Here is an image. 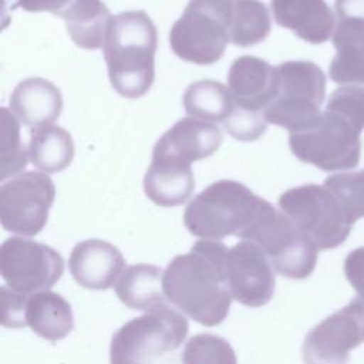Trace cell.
I'll list each match as a JSON object with an SVG mask.
<instances>
[{
  "mask_svg": "<svg viewBox=\"0 0 364 364\" xmlns=\"http://www.w3.org/2000/svg\"><path fill=\"white\" fill-rule=\"evenodd\" d=\"M230 41V0H191L169 33L172 51L193 64H213Z\"/></svg>",
  "mask_w": 364,
  "mask_h": 364,
  "instance_id": "obj_5",
  "label": "cell"
},
{
  "mask_svg": "<svg viewBox=\"0 0 364 364\" xmlns=\"http://www.w3.org/2000/svg\"><path fill=\"white\" fill-rule=\"evenodd\" d=\"M327 109L344 117L361 132L364 129V88L357 85L338 87L330 95Z\"/></svg>",
  "mask_w": 364,
  "mask_h": 364,
  "instance_id": "obj_30",
  "label": "cell"
},
{
  "mask_svg": "<svg viewBox=\"0 0 364 364\" xmlns=\"http://www.w3.org/2000/svg\"><path fill=\"white\" fill-rule=\"evenodd\" d=\"M193 189L195 179L191 164L169 156H152L144 178V191L148 199L159 206H178L191 198Z\"/></svg>",
  "mask_w": 364,
  "mask_h": 364,
  "instance_id": "obj_19",
  "label": "cell"
},
{
  "mask_svg": "<svg viewBox=\"0 0 364 364\" xmlns=\"http://www.w3.org/2000/svg\"><path fill=\"white\" fill-rule=\"evenodd\" d=\"M270 7L279 26L307 43H324L333 33L334 14L324 0H270Z\"/></svg>",
  "mask_w": 364,
  "mask_h": 364,
  "instance_id": "obj_17",
  "label": "cell"
},
{
  "mask_svg": "<svg viewBox=\"0 0 364 364\" xmlns=\"http://www.w3.org/2000/svg\"><path fill=\"white\" fill-rule=\"evenodd\" d=\"M183 364H237L232 346L215 334H196L189 338L182 354Z\"/></svg>",
  "mask_w": 364,
  "mask_h": 364,
  "instance_id": "obj_28",
  "label": "cell"
},
{
  "mask_svg": "<svg viewBox=\"0 0 364 364\" xmlns=\"http://www.w3.org/2000/svg\"><path fill=\"white\" fill-rule=\"evenodd\" d=\"M279 92L264 109L267 122L284 127L290 132L311 124L321 112L326 95V77L310 61H286L277 65Z\"/></svg>",
  "mask_w": 364,
  "mask_h": 364,
  "instance_id": "obj_9",
  "label": "cell"
},
{
  "mask_svg": "<svg viewBox=\"0 0 364 364\" xmlns=\"http://www.w3.org/2000/svg\"><path fill=\"white\" fill-rule=\"evenodd\" d=\"M222 144L220 129L208 121L182 118L155 144L152 156H169L191 164L212 155Z\"/></svg>",
  "mask_w": 364,
  "mask_h": 364,
  "instance_id": "obj_16",
  "label": "cell"
},
{
  "mask_svg": "<svg viewBox=\"0 0 364 364\" xmlns=\"http://www.w3.org/2000/svg\"><path fill=\"white\" fill-rule=\"evenodd\" d=\"M156 28L141 10L112 17L102 46L112 88L122 97L139 98L155 78Z\"/></svg>",
  "mask_w": 364,
  "mask_h": 364,
  "instance_id": "obj_2",
  "label": "cell"
},
{
  "mask_svg": "<svg viewBox=\"0 0 364 364\" xmlns=\"http://www.w3.org/2000/svg\"><path fill=\"white\" fill-rule=\"evenodd\" d=\"M267 121L259 111H249L235 107L230 117L225 121L226 131L239 141H255L264 134Z\"/></svg>",
  "mask_w": 364,
  "mask_h": 364,
  "instance_id": "obj_31",
  "label": "cell"
},
{
  "mask_svg": "<svg viewBox=\"0 0 364 364\" xmlns=\"http://www.w3.org/2000/svg\"><path fill=\"white\" fill-rule=\"evenodd\" d=\"M279 206L317 250L340 246L354 225V220L324 185L310 183L291 188L280 195Z\"/></svg>",
  "mask_w": 364,
  "mask_h": 364,
  "instance_id": "obj_6",
  "label": "cell"
},
{
  "mask_svg": "<svg viewBox=\"0 0 364 364\" xmlns=\"http://www.w3.org/2000/svg\"><path fill=\"white\" fill-rule=\"evenodd\" d=\"M226 250L219 240H198L189 253L175 256L164 272L165 297L206 327L225 320L233 299L223 269Z\"/></svg>",
  "mask_w": 364,
  "mask_h": 364,
  "instance_id": "obj_1",
  "label": "cell"
},
{
  "mask_svg": "<svg viewBox=\"0 0 364 364\" xmlns=\"http://www.w3.org/2000/svg\"><path fill=\"white\" fill-rule=\"evenodd\" d=\"M28 326L37 336L58 341L74 328L70 303L55 291H38L26 296L23 307V327Z\"/></svg>",
  "mask_w": 364,
  "mask_h": 364,
  "instance_id": "obj_20",
  "label": "cell"
},
{
  "mask_svg": "<svg viewBox=\"0 0 364 364\" xmlns=\"http://www.w3.org/2000/svg\"><path fill=\"white\" fill-rule=\"evenodd\" d=\"M264 199L236 181L222 179L195 196L185 209L186 229L203 240L245 237L257 219Z\"/></svg>",
  "mask_w": 364,
  "mask_h": 364,
  "instance_id": "obj_3",
  "label": "cell"
},
{
  "mask_svg": "<svg viewBox=\"0 0 364 364\" xmlns=\"http://www.w3.org/2000/svg\"><path fill=\"white\" fill-rule=\"evenodd\" d=\"M188 115L208 122H225L235 109V102L226 85L213 80L191 84L183 94Z\"/></svg>",
  "mask_w": 364,
  "mask_h": 364,
  "instance_id": "obj_25",
  "label": "cell"
},
{
  "mask_svg": "<svg viewBox=\"0 0 364 364\" xmlns=\"http://www.w3.org/2000/svg\"><path fill=\"white\" fill-rule=\"evenodd\" d=\"M279 71L267 61L243 55L233 61L228 75V88L235 107L249 111H263L279 92Z\"/></svg>",
  "mask_w": 364,
  "mask_h": 364,
  "instance_id": "obj_14",
  "label": "cell"
},
{
  "mask_svg": "<svg viewBox=\"0 0 364 364\" xmlns=\"http://www.w3.org/2000/svg\"><path fill=\"white\" fill-rule=\"evenodd\" d=\"M27 151L31 164L47 173L65 169L74 158L71 135L57 125L33 129Z\"/></svg>",
  "mask_w": 364,
  "mask_h": 364,
  "instance_id": "obj_24",
  "label": "cell"
},
{
  "mask_svg": "<svg viewBox=\"0 0 364 364\" xmlns=\"http://www.w3.org/2000/svg\"><path fill=\"white\" fill-rule=\"evenodd\" d=\"M289 144L294 156L323 171L351 169L360 162V131L328 109L307 127L290 132Z\"/></svg>",
  "mask_w": 364,
  "mask_h": 364,
  "instance_id": "obj_8",
  "label": "cell"
},
{
  "mask_svg": "<svg viewBox=\"0 0 364 364\" xmlns=\"http://www.w3.org/2000/svg\"><path fill=\"white\" fill-rule=\"evenodd\" d=\"M54 198L55 186L48 175L34 171L17 175L0 188L1 226L23 236L40 233Z\"/></svg>",
  "mask_w": 364,
  "mask_h": 364,
  "instance_id": "obj_11",
  "label": "cell"
},
{
  "mask_svg": "<svg viewBox=\"0 0 364 364\" xmlns=\"http://www.w3.org/2000/svg\"><path fill=\"white\" fill-rule=\"evenodd\" d=\"M1 119V149H0V179L17 175L27 165V155L24 145L20 141L18 119L7 108L0 111Z\"/></svg>",
  "mask_w": 364,
  "mask_h": 364,
  "instance_id": "obj_27",
  "label": "cell"
},
{
  "mask_svg": "<svg viewBox=\"0 0 364 364\" xmlns=\"http://www.w3.org/2000/svg\"><path fill=\"white\" fill-rule=\"evenodd\" d=\"M223 269L230 294L240 304L260 307L273 297V266L256 243L242 240L228 247Z\"/></svg>",
  "mask_w": 364,
  "mask_h": 364,
  "instance_id": "obj_13",
  "label": "cell"
},
{
  "mask_svg": "<svg viewBox=\"0 0 364 364\" xmlns=\"http://www.w3.org/2000/svg\"><path fill=\"white\" fill-rule=\"evenodd\" d=\"M10 108L20 122L38 129L51 125L60 117L63 97L48 80L31 77L16 85L10 97Z\"/></svg>",
  "mask_w": 364,
  "mask_h": 364,
  "instance_id": "obj_18",
  "label": "cell"
},
{
  "mask_svg": "<svg viewBox=\"0 0 364 364\" xmlns=\"http://www.w3.org/2000/svg\"><path fill=\"white\" fill-rule=\"evenodd\" d=\"M243 240L256 243L273 269L289 279L309 277L317 262V247L282 210L274 209L267 200Z\"/></svg>",
  "mask_w": 364,
  "mask_h": 364,
  "instance_id": "obj_7",
  "label": "cell"
},
{
  "mask_svg": "<svg viewBox=\"0 0 364 364\" xmlns=\"http://www.w3.org/2000/svg\"><path fill=\"white\" fill-rule=\"evenodd\" d=\"M74 0H11V6L26 11H48L54 16L63 17Z\"/></svg>",
  "mask_w": 364,
  "mask_h": 364,
  "instance_id": "obj_33",
  "label": "cell"
},
{
  "mask_svg": "<svg viewBox=\"0 0 364 364\" xmlns=\"http://www.w3.org/2000/svg\"><path fill=\"white\" fill-rule=\"evenodd\" d=\"M71 40L85 50L104 46L112 16L101 0H74L61 17Z\"/></svg>",
  "mask_w": 364,
  "mask_h": 364,
  "instance_id": "obj_22",
  "label": "cell"
},
{
  "mask_svg": "<svg viewBox=\"0 0 364 364\" xmlns=\"http://www.w3.org/2000/svg\"><path fill=\"white\" fill-rule=\"evenodd\" d=\"M189 326L183 314L161 303L141 317L125 323L111 338V364H154L176 350L186 338Z\"/></svg>",
  "mask_w": 364,
  "mask_h": 364,
  "instance_id": "obj_4",
  "label": "cell"
},
{
  "mask_svg": "<svg viewBox=\"0 0 364 364\" xmlns=\"http://www.w3.org/2000/svg\"><path fill=\"white\" fill-rule=\"evenodd\" d=\"M68 266L80 286L107 290L117 284L124 273L125 260L117 246L101 239H88L74 246Z\"/></svg>",
  "mask_w": 364,
  "mask_h": 364,
  "instance_id": "obj_15",
  "label": "cell"
},
{
  "mask_svg": "<svg viewBox=\"0 0 364 364\" xmlns=\"http://www.w3.org/2000/svg\"><path fill=\"white\" fill-rule=\"evenodd\" d=\"M344 273L358 296H364V247H358L347 255Z\"/></svg>",
  "mask_w": 364,
  "mask_h": 364,
  "instance_id": "obj_32",
  "label": "cell"
},
{
  "mask_svg": "<svg viewBox=\"0 0 364 364\" xmlns=\"http://www.w3.org/2000/svg\"><path fill=\"white\" fill-rule=\"evenodd\" d=\"M364 343V296L314 326L306 336L304 364H347L348 353Z\"/></svg>",
  "mask_w": 364,
  "mask_h": 364,
  "instance_id": "obj_12",
  "label": "cell"
},
{
  "mask_svg": "<svg viewBox=\"0 0 364 364\" xmlns=\"http://www.w3.org/2000/svg\"><path fill=\"white\" fill-rule=\"evenodd\" d=\"M267 7L259 0H230V41L249 47L263 41L270 33Z\"/></svg>",
  "mask_w": 364,
  "mask_h": 364,
  "instance_id": "obj_26",
  "label": "cell"
},
{
  "mask_svg": "<svg viewBox=\"0 0 364 364\" xmlns=\"http://www.w3.org/2000/svg\"><path fill=\"white\" fill-rule=\"evenodd\" d=\"M64 260L53 247L23 237H9L0 247V273L20 294L51 289L63 276Z\"/></svg>",
  "mask_w": 364,
  "mask_h": 364,
  "instance_id": "obj_10",
  "label": "cell"
},
{
  "mask_svg": "<svg viewBox=\"0 0 364 364\" xmlns=\"http://www.w3.org/2000/svg\"><path fill=\"white\" fill-rule=\"evenodd\" d=\"M337 50L328 74L338 84L364 85V24L340 20L333 34Z\"/></svg>",
  "mask_w": 364,
  "mask_h": 364,
  "instance_id": "obj_21",
  "label": "cell"
},
{
  "mask_svg": "<svg viewBox=\"0 0 364 364\" xmlns=\"http://www.w3.org/2000/svg\"><path fill=\"white\" fill-rule=\"evenodd\" d=\"M164 273L158 266L138 263L128 266L115 284L119 300L132 310H151L164 303Z\"/></svg>",
  "mask_w": 364,
  "mask_h": 364,
  "instance_id": "obj_23",
  "label": "cell"
},
{
  "mask_svg": "<svg viewBox=\"0 0 364 364\" xmlns=\"http://www.w3.org/2000/svg\"><path fill=\"white\" fill-rule=\"evenodd\" d=\"M336 13L340 20L364 24V0H336Z\"/></svg>",
  "mask_w": 364,
  "mask_h": 364,
  "instance_id": "obj_34",
  "label": "cell"
},
{
  "mask_svg": "<svg viewBox=\"0 0 364 364\" xmlns=\"http://www.w3.org/2000/svg\"><path fill=\"white\" fill-rule=\"evenodd\" d=\"M324 186L337 198L354 222L364 216V169L331 175L324 181Z\"/></svg>",
  "mask_w": 364,
  "mask_h": 364,
  "instance_id": "obj_29",
  "label": "cell"
}]
</instances>
